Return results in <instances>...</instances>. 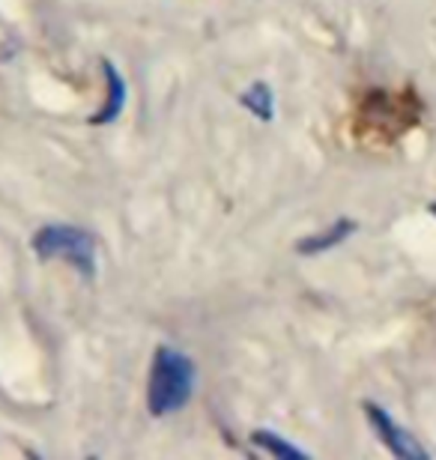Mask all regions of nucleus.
I'll return each instance as SVG.
<instances>
[{
  "instance_id": "nucleus-1",
  "label": "nucleus",
  "mask_w": 436,
  "mask_h": 460,
  "mask_svg": "<svg viewBox=\"0 0 436 460\" xmlns=\"http://www.w3.org/2000/svg\"><path fill=\"white\" fill-rule=\"evenodd\" d=\"M198 367L185 353L174 347H159L153 356L150 380H147V410L150 416L162 419L180 412L191 401Z\"/></svg>"
},
{
  "instance_id": "nucleus-2",
  "label": "nucleus",
  "mask_w": 436,
  "mask_h": 460,
  "mask_svg": "<svg viewBox=\"0 0 436 460\" xmlns=\"http://www.w3.org/2000/svg\"><path fill=\"white\" fill-rule=\"evenodd\" d=\"M31 245L40 261H67L85 279L96 275V236L85 227L45 225L42 230H36Z\"/></svg>"
},
{
  "instance_id": "nucleus-3",
  "label": "nucleus",
  "mask_w": 436,
  "mask_h": 460,
  "mask_svg": "<svg viewBox=\"0 0 436 460\" xmlns=\"http://www.w3.org/2000/svg\"><path fill=\"white\" fill-rule=\"evenodd\" d=\"M365 416L370 421V428H374V434L379 437V443H383L395 457H401V460H428L431 457L428 448H424L410 430L397 425L392 419V412H386L379 403H365Z\"/></svg>"
},
{
  "instance_id": "nucleus-4",
  "label": "nucleus",
  "mask_w": 436,
  "mask_h": 460,
  "mask_svg": "<svg viewBox=\"0 0 436 460\" xmlns=\"http://www.w3.org/2000/svg\"><path fill=\"white\" fill-rule=\"evenodd\" d=\"M102 72H105V81H108V96H105V105H102V111L90 117V126H108V123H114V119L123 114L126 99H129L126 78L120 75V69L114 66V63L102 60Z\"/></svg>"
},
{
  "instance_id": "nucleus-5",
  "label": "nucleus",
  "mask_w": 436,
  "mask_h": 460,
  "mask_svg": "<svg viewBox=\"0 0 436 460\" xmlns=\"http://www.w3.org/2000/svg\"><path fill=\"white\" fill-rule=\"evenodd\" d=\"M352 234H356V222H352V218H338V222H332L326 230H320V234L299 239L296 252L299 254H323V252H329V248L341 245Z\"/></svg>"
},
{
  "instance_id": "nucleus-6",
  "label": "nucleus",
  "mask_w": 436,
  "mask_h": 460,
  "mask_svg": "<svg viewBox=\"0 0 436 460\" xmlns=\"http://www.w3.org/2000/svg\"><path fill=\"white\" fill-rule=\"evenodd\" d=\"M252 443L261 448V452H266V455H272V457H278V460H305L308 457V452H302L299 446H293V443H287L284 437H278V434H272V430H254L252 434Z\"/></svg>"
},
{
  "instance_id": "nucleus-7",
  "label": "nucleus",
  "mask_w": 436,
  "mask_h": 460,
  "mask_svg": "<svg viewBox=\"0 0 436 460\" xmlns=\"http://www.w3.org/2000/svg\"><path fill=\"white\" fill-rule=\"evenodd\" d=\"M239 102H243V108H248L257 119H263V123H269V119L275 117V96L263 81H257V84L248 87L245 93L239 96Z\"/></svg>"
},
{
  "instance_id": "nucleus-8",
  "label": "nucleus",
  "mask_w": 436,
  "mask_h": 460,
  "mask_svg": "<svg viewBox=\"0 0 436 460\" xmlns=\"http://www.w3.org/2000/svg\"><path fill=\"white\" fill-rule=\"evenodd\" d=\"M431 213H433V216H436V204H431Z\"/></svg>"
}]
</instances>
